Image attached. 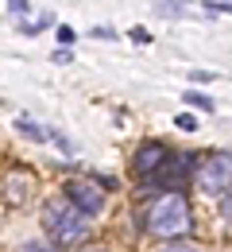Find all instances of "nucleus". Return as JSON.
<instances>
[{"label":"nucleus","instance_id":"nucleus-1","mask_svg":"<svg viewBox=\"0 0 232 252\" xmlns=\"http://www.w3.org/2000/svg\"><path fill=\"white\" fill-rule=\"evenodd\" d=\"M43 229H47V237H51L58 249H74V245H81V241L89 237L85 214L70 206L66 194H62V198H51V202L43 206Z\"/></svg>","mask_w":232,"mask_h":252},{"label":"nucleus","instance_id":"nucleus-2","mask_svg":"<svg viewBox=\"0 0 232 252\" xmlns=\"http://www.w3.org/2000/svg\"><path fill=\"white\" fill-rule=\"evenodd\" d=\"M194 225V214H190V202L170 190L163 198H155V206L147 210V233L151 237H163V241H178L182 233H190Z\"/></svg>","mask_w":232,"mask_h":252},{"label":"nucleus","instance_id":"nucleus-3","mask_svg":"<svg viewBox=\"0 0 232 252\" xmlns=\"http://www.w3.org/2000/svg\"><path fill=\"white\" fill-rule=\"evenodd\" d=\"M194 179H198V187L205 190V194H213V198L229 194L232 190V152H213V156H205L198 163V171H194Z\"/></svg>","mask_w":232,"mask_h":252},{"label":"nucleus","instance_id":"nucleus-4","mask_svg":"<svg viewBox=\"0 0 232 252\" xmlns=\"http://www.w3.org/2000/svg\"><path fill=\"white\" fill-rule=\"evenodd\" d=\"M194 159L198 156H166V163L151 175V187H163V190H178L190 175H194Z\"/></svg>","mask_w":232,"mask_h":252},{"label":"nucleus","instance_id":"nucleus-5","mask_svg":"<svg viewBox=\"0 0 232 252\" xmlns=\"http://www.w3.org/2000/svg\"><path fill=\"white\" fill-rule=\"evenodd\" d=\"M66 202L74 206V210H81L85 218H93V214H101V206H104V194H101L93 183H66Z\"/></svg>","mask_w":232,"mask_h":252},{"label":"nucleus","instance_id":"nucleus-6","mask_svg":"<svg viewBox=\"0 0 232 252\" xmlns=\"http://www.w3.org/2000/svg\"><path fill=\"white\" fill-rule=\"evenodd\" d=\"M166 156H170V152H166L163 144H143V148L135 152V163H132L135 175H139V179H151V175L166 163Z\"/></svg>","mask_w":232,"mask_h":252},{"label":"nucleus","instance_id":"nucleus-7","mask_svg":"<svg viewBox=\"0 0 232 252\" xmlns=\"http://www.w3.org/2000/svg\"><path fill=\"white\" fill-rule=\"evenodd\" d=\"M0 190H4V202H8V206H20V202L27 198V190H31V175H27V171H8V175L0 179Z\"/></svg>","mask_w":232,"mask_h":252},{"label":"nucleus","instance_id":"nucleus-8","mask_svg":"<svg viewBox=\"0 0 232 252\" xmlns=\"http://www.w3.org/2000/svg\"><path fill=\"white\" fill-rule=\"evenodd\" d=\"M16 128H20L24 136H31V140H51V132H43V128L35 125V121H27V117H20V121H16Z\"/></svg>","mask_w":232,"mask_h":252},{"label":"nucleus","instance_id":"nucleus-9","mask_svg":"<svg viewBox=\"0 0 232 252\" xmlns=\"http://www.w3.org/2000/svg\"><path fill=\"white\" fill-rule=\"evenodd\" d=\"M186 101H190L194 109H217V105H213V101H209L205 94H198V90H190V94H186Z\"/></svg>","mask_w":232,"mask_h":252},{"label":"nucleus","instance_id":"nucleus-10","mask_svg":"<svg viewBox=\"0 0 232 252\" xmlns=\"http://www.w3.org/2000/svg\"><path fill=\"white\" fill-rule=\"evenodd\" d=\"M174 128H182V132H194V128H198V121H194L190 113H182V117H174Z\"/></svg>","mask_w":232,"mask_h":252},{"label":"nucleus","instance_id":"nucleus-11","mask_svg":"<svg viewBox=\"0 0 232 252\" xmlns=\"http://www.w3.org/2000/svg\"><path fill=\"white\" fill-rule=\"evenodd\" d=\"M217 206H221V214H225V218L232 221V190H229V194H221V198H217Z\"/></svg>","mask_w":232,"mask_h":252},{"label":"nucleus","instance_id":"nucleus-12","mask_svg":"<svg viewBox=\"0 0 232 252\" xmlns=\"http://www.w3.org/2000/svg\"><path fill=\"white\" fill-rule=\"evenodd\" d=\"M163 252H198V249H194V245H182V241H174V245H166Z\"/></svg>","mask_w":232,"mask_h":252},{"label":"nucleus","instance_id":"nucleus-13","mask_svg":"<svg viewBox=\"0 0 232 252\" xmlns=\"http://www.w3.org/2000/svg\"><path fill=\"white\" fill-rule=\"evenodd\" d=\"M128 35H132V39H135V43H151V35H147V32H143V28H132V32H128Z\"/></svg>","mask_w":232,"mask_h":252},{"label":"nucleus","instance_id":"nucleus-14","mask_svg":"<svg viewBox=\"0 0 232 252\" xmlns=\"http://www.w3.org/2000/svg\"><path fill=\"white\" fill-rule=\"evenodd\" d=\"M74 39H77V35L70 32V28H58V43H74Z\"/></svg>","mask_w":232,"mask_h":252},{"label":"nucleus","instance_id":"nucleus-15","mask_svg":"<svg viewBox=\"0 0 232 252\" xmlns=\"http://www.w3.org/2000/svg\"><path fill=\"white\" fill-rule=\"evenodd\" d=\"M27 8H31L27 0H12V12H27Z\"/></svg>","mask_w":232,"mask_h":252},{"label":"nucleus","instance_id":"nucleus-16","mask_svg":"<svg viewBox=\"0 0 232 252\" xmlns=\"http://www.w3.org/2000/svg\"><path fill=\"white\" fill-rule=\"evenodd\" d=\"M24 252H51L47 245H24Z\"/></svg>","mask_w":232,"mask_h":252},{"label":"nucleus","instance_id":"nucleus-17","mask_svg":"<svg viewBox=\"0 0 232 252\" xmlns=\"http://www.w3.org/2000/svg\"><path fill=\"white\" fill-rule=\"evenodd\" d=\"M93 252H97V249H93Z\"/></svg>","mask_w":232,"mask_h":252}]
</instances>
